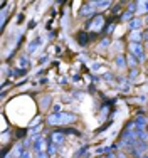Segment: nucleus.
Returning a JSON list of instances; mask_svg holds the SVG:
<instances>
[{"label": "nucleus", "mask_w": 148, "mask_h": 158, "mask_svg": "<svg viewBox=\"0 0 148 158\" xmlns=\"http://www.w3.org/2000/svg\"><path fill=\"white\" fill-rule=\"evenodd\" d=\"M22 158H30L29 153H22Z\"/></svg>", "instance_id": "26"}, {"label": "nucleus", "mask_w": 148, "mask_h": 158, "mask_svg": "<svg viewBox=\"0 0 148 158\" xmlns=\"http://www.w3.org/2000/svg\"><path fill=\"white\" fill-rule=\"evenodd\" d=\"M121 20H133V12H130V10H128V12H125L123 14V17H121Z\"/></svg>", "instance_id": "16"}, {"label": "nucleus", "mask_w": 148, "mask_h": 158, "mask_svg": "<svg viewBox=\"0 0 148 158\" xmlns=\"http://www.w3.org/2000/svg\"><path fill=\"white\" fill-rule=\"evenodd\" d=\"M49 99H51V98H49V96H45L44 99H42V108H45V106H47V104H49V103H47Z\"/></svg>", "instance_id": "22"}, {"label": "nucleus", "mask_w": 148, "mask_h": 158, "mask_svg": "<svg viewBox=\"0 0 148 158\" xmlns=\"http://www.w3.org/2000/svg\"><path fill=\"white\" fill-rule=\"evenodd\" d=\"M128 25H130V29H131V31H136V29H138L140 25H142V20H140V19H133V20H131Z\"/></svg>", "instance_id": "10"}, {"label": "nucleus", "mask_w": 148, "mask_h": 158, "mask_svg": "<svg viewBox=\"0 0 148 158\" xmlns=\"http://www.w3.org/2000/svg\"><path fill=\"white\" fill-rule=\"evenodd\" d=\"M126 64L131 67V69H136V64H138V59H136L133 54H128V57H126Z\"/></svg>", "instance_id": "7"}, {"label": "nucleus", "mask_w": 148, "mask_h": 158, "mask_svg": "<svg viewBox=\"0 0 148 158\" xmlns=\"http://www.w3.org/2000/svg\"><path fill=\"white\" fill-rule=\"evenodd\" d=\"M143 7H145V9H143V12H148V2H143Z\"/></svg>", "instance_id": "24"}, {"label": "nucleus", "mask_w": 148, "mask_h": 158, "mask_svg": "<svg viewBox=\"0 0 148 158\" xmlns=\"http://www.w3.org/2000/svg\"><path fill=\"white\" fill-rule=\"evenodd\" d=\"M142 158H148V155H143V156H142Z\"/></svg>", "instance_id": "28"}, {"label": "nucleus", "mask_w": 148, "mask_h": 158, "mask_svg": "<svg viewBox=\"0 0 148 158\" xmlns=\"http://www.w3.org/2000/svg\"><path fill=\"white\" fill-rule=\"evenodd\" d=\"M128 49H130V54H133V56H135L136 59H138L140 62H143V61H145V54H143V47L140 46L138 42H131V44H130V47H128Z\"/></svg>", "instance_id": "2"}, {"label": "nucleus", "mask_w": 148, "mask_h": 158, "mask_svg": "<svg viewBox=\"0 0 148 158\" xmlns=\"http://www.w3.org/2000/svg\"><path fill=\"white\" fill-rule=\"evenodd\" d=\"M19 66L22 67V69H27L29 67V57H25V56H20V57H19Z\"/></svg>", "instance_id": "9"}, {"label": "nucleus", "mask_w": 148, "mask_h": 158, "mask_svg": "<svg viewBox=\"0 0 148 158\" xmlns=\"http://www.w3.org/2000/svg\"><path fill=\"white\" fill-rule=\"evenodd\" d=\"M78 42H79V46H88V42H89V34H86V32H79L78 34Z\"/></svg>", "instance_id": "5"}, {"label": "nucleus", "mask_w": 148, "mask_h": 158, "mask_svg": "<svg viewBox=\"0 0 148 158\" xmlns=\"http://www.w3.org/2000/svg\"><path fill=\"white\" fill-rule=\"evenodd\" d=\"M52 110H54V113H59V110H61V106H59V104H56V106L52 108Z\"/></svg>", "instance_id": "25"}, {"label": "nucleus", "mask_w": 148, "mask_h": 158, "mask_svg": "<svg viewBox=\"0 0 148 158\" xmlns=\"http://www.w3.org/2000/svg\"><path fill=\"white\" fill-rule=\"evenodd\" d=\"M133 121H135V125H136V126H140V128H146V118L142 114V113H138V114H136V118L133 119Z\"/></svg>", "instance_id": "6"}, {"label": "nucleus", "mask_w": 148, "mask_h": 158, "mask_svg": "<svg viewBox=\"0 0 148 158\" xmlns=\"http://www.w3.org/2000/svg\"><path fill=\"white\" fill-rule=\"evenodd\" d=\"M140 37H143V34L138 32V31H135L133 34H131V42H136V40H140Z\"/></svg>", "instance_id": "15"}, {"label": "nucleus", "mask_w": 148, "mask_h": 158, "mask_svg": "<svg viewBox=\"0 0 148 158\" xmlns=\"http://www.w3.org/2000/svg\"><path fill=\"white\" fill-rule=\"evenodd\" d=\"M136 76H138V69H131L130 71V79H135Z\"/></svg>", "instance_id": "19"}, {"label": "nucleus", "mask_w": 148, "mask_h": 158, "mask_svg": "<svg viewBox=\"0 0 148 158\" xmlns=\"http://www.w3.org/2000/svg\"><path fill=\"white\" fill-rule=\"evenodd\" d=\"M39 44H40V37H37V39L34 40V42H30V46H29V52H34V51H36V47L39 46Z\"/></svg>", "instance_id": "14"}, {"label": "nucleus", "mask_w": 148, "mask_h": 158, "mask_svg": "<svg viewBox=\"0 0 148 158\" xmlns=\"http://www.w3.org/2000/svg\"><path fill=\"white\" fill-rule=\"evenodd\" d=\"M120 10H121V5H116V7H115V9H113V10H111V12H113V14H118V12H120Z\"/></svg>", "instance_id": "23"}, {"label": "nucleus", "mask_w": 148, "mask_h": 158, "mask_svg": "<svg viewBox=\"0 0 148 158\" xmlns=\"http://www.w3.org/2000/svg\"><path fill=\"white\" fill-rule=\"evenodd\" d=\"M116 66H118L120 69H123V67L126 66V59H125L123 56H118V57H116Z\"/></svg>", "instance_id": "12"}, {"label": "nucleus", "mask_w": 148, "mask_h": 158, "mask_svg": "<svg viewBox=\"0 0 148 158\" xmlns=\"http://www.w3.org/2000/svg\"><path fill=\"white\" fill-rule=\"evenodd\" d=\"M103 20H104L103 15H96V17L89 19V20L86 22V29H91L93 25H101V22H103Z\"/></svg>", "instance_id": "4"}, {"label": "nucleus", "mask_w": 148, "mask_h": 158, "mask_svg": "<svg viewBox=\"0 0 148 158\" xmlns=\"http://www.w3.org/2000/svg\"><path fill=\"white\" fill-rule=\"evenodd\" d=\"M76 114L73 113H52L47 116L49 125H67V123H74Z\"/></svg>", "instance_id": "1"}, {"label": "nucleus", "mask_w": 148, "mask_h": 158, "mask_svg": "<svg viewBox=\"0 0 148 158\" xmlns=\"http://www.w3.org/2000/svg\"><path fill=\"white\" fill-rule=\"evenodd\" d=\"M145 20H146V24H148V14H146V17H145Z\"/></svg>", "instance_id": "27"}, {"label": "nucleus", "mask_w": 148, "mask_h": 158, "mask_svg": "<svg viewBox=\"0 0 148 158\" xmlns=\"http://www.w3.org/2000/svg\"><path fill=\"white\" fill-rule=\"evenodd\" d=\"M86 152H88V146H82V148L81 150H79V152L78 153H76V156H81V155H84V153Z\"/></svg>", "instance_id": "18"}, {"label": "nucleus", "mask_w": 148, "mask_h": 158, "mask_svg": "<svg viewBox=\"0 0 148 158\" xmlns=\"http://www.w3.org/2000/svg\"><path fill=\"white\" fill-rule=\"evenodd\" d=\"M64 136H66V135H64L62 131H54V133L51 135V141L54 143V145H62Z\"/></svg>", "instance_id": "3"}, {"label": "nucleus", "mask_w": 148, "mask_h": 158, "mask_svg": "<svg viewBox=\"0 0 148 158\" xmlns=\"http://www.w3.org/2000/svg\"><path fill=\"white\" fill-rule=\"evenodd\" d=\"M36 158H49V155H47V153H44V152H40V153H37Z\"/></svg>", "instance_id": "21"}, {"label": "nucleus", "mask_w": 148, "mask_h": 158, "mask_svg": "<svg viewBox=\"0 0 148 158\" xmlns=\"http://www.w3.org/2000/svg\"><path fill=\"white\" fill-rule=\"evenodd\" d=\"M34 150H36V153H40V150H42V140H40V138H36V141H34Z\"/></svg>", "instance_id": "11"}, {"label": "nucleus", "mask_w": 148, "mask_h": 158, "mask_svg": "<svg viewBox=\"0 0 148 158\" xmlns=\"http://www.w3.org/2000/svg\"><path fill=\"white\" fill-rule=\"evenodd\" d=\"M94 9H91V5H84L82 10H79V15H93Z\"/></svg>", "instance_id": "8"}, {"label": "nucleus", "mask_w": 148, "mask_h": 158, "mask_svg": "<svg viewBox=\"0 0 148 158\" xmlns=\"http://www.w3.org/2000/svg\"><path fill=\"white\" fill-rule=\"evenodd\" d=\"M108 46H109V39L106 37V39L101 40V47H108Z\"/></svg>", "instance_id": "20"}, {"label": "nucleus", "mask_w": 148, "mask_h": 158, "mask_svg": "<svg viewBox=\"0 0 148 158\" xmlns=\"http://www.w3.org/2000/svg\"><path fill=\"white\" fill-rule=\"evenodd\" d=\"M93 5H94V7H109L111 3H109V2H94Z\"/></svg>", "instance_id": "17"}, {"label": "nucleus", "mask_w": 148, "mask_h": 158, "mask_svg": "<svg viewBox=\"0 0 148 158\" xmlns=\"http://www.w3.org/2000/svg\"><path fill=\"white\" fill-rule=\"evenodd\" d=\"M56 146H57V145H54V143H51V145H49V148H47V155L49 156H54L56 155V152H57V148H56Z\"/></svg>", "instance_id": "13"}]
</instances>
